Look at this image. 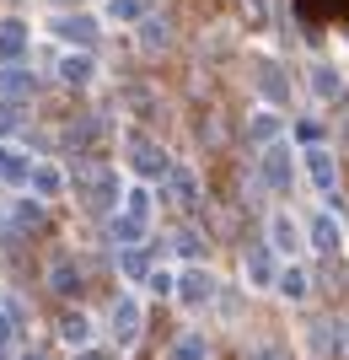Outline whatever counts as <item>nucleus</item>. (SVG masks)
Here are the masks:
<instances>
[{
  "instance_id": "1a4fd4ad",
  "label": "nucleus",
  "mask_w": 349,
  "mask_h": 360,
  "mask_svg": "<svg viewBox=\"0 0 349 360\" xmlns=\"http://www.w3.org/2000/svg\"><path fill=\"white\" fill-rule=\"evenodd\" d=\"M312 248H317V253H338V221L334 215H317V221H312Z\"/></svg>"
},
{
  "instance_id": "dca6fc26",
  "label": "nucleus",
  "mask_w": 349,
  "mask_h": 360,
  "mask_svg": "<svg viewBox=\"0 0 349 360\" xmlns=\"http://www.w3.org/2000/svg\"><path fill=\"white\" fill-rule=\"evenodd\" d=\"M65 38L91 44V38H97V22H91V16H65Z\"/></svg>"
},
{
  "instance_id": "9b49d317",
  "label": "nucleus",
  "mask_w": 349,
  "mask_h": 360,
  "mask_svg": "<svg viewBox=\"0 0 349 360\" xmlns=\"http://www.w3.org/2000/svg\"><path fill=\"white\" fill-rule=\"evenodd\" d=\"M306 81H312V91H317V97H328V103H334L338 91H344L338 70H328V65H312V75H306Z\"/></svg>"
},
{
  "instance_id": "4468645a",
  "label": "nucleus",
  "mask_w": 349,
  "mask_h": 360,
  "mask_svg": "<svg viewBox=\"0 0 349 360\" xmlns=\"http://www.w3.org/2000/svg\"><path fill=\"white\" fill-rule=\"evenodd\" d=\"M60 75L70 81V86H86V81H91V60H86V54H70V60L60 65Z\"/></svg>"
},
{
  "instance_id": "7ed1b4c3",
  "label": "nucleus",
  "mask_w": 349,
  "mask_h": 360,
  "mask_svg": "<svg viewBox=\"0 0 349 360\" xmlns=\"http://www.w3.org/2000/svg\"><path fill=\"white\" fill-rule=\"evenodd\" d=\"M86 205L91 210H107V205H113V199H119V178H113V172H86Z\"/></svg>"
},
{
  "instance_id": "2eb2a0df",
  "label": "nucleus",
  "mask_w": 349,
  "mask_h": 360,
  "mask_svg": "<svg viewBox=\"0 0 349 360\" xmlns=\"http://www.w3.org/2000/svg\"><path fill=\"white\" fill-rule=\"evenodd\" d=\"M247 135L258 140V146H274V135H279V119H274V113H258V119L247 124Z\"/></svg>"
},
{
  "instance_id": "0eeeda50",
  "label": "nucleus",
  "mask_w": 349,
  "mask_h": 360,
  "mask_svg": "<svg viewBox=\"0 0 349 360\" xmlns=\"http://www.w3.org/2000/svg\"><path fill=\"white\" fill-rule=\"evenodd\" d=\"M129 156H135V167L145 172V178H162V172H167V156H162L156 146H145V140H135V146H129Z\"/></svg>"
},
{
  "instance_id": "6ab92c4d",
  "label": "nucleus",
  "mask_w": 349,
  "mask_h": 360,
  "mask_svg": "<svg viewBox=\"0 0 349 360\" xmlns=\"http://www.w3.org/2000/svg\"><path fill=\"white\" fill-rule=\"evenodd\" d=\"M247 274H253L258 285H269V280H274V269H269V253H263V248H253V258H247Z\"/></svg>"
},
{
  "instance_id": "aec40b11",
  "label": "nucleus",
  "mask_w": 349,
  "mask_h": 360,
  "mask_svg": "<svg viewBox=\"0 0 349 360\" xmlns=\"http://www.w3.org/2000/svg\"><path fill=\"white\" fill-rule=\"evenodd\" d=\"M279 290H285L290 301H301L306 296V274L301 269H285V274H279Z\"/></svg>"
},
{
  "instance_id": "393cba45",
  "label": "nucleus",
  "mask_w": 349,
  "mask_h": 360,
  "mask_svg": "<svg viewBox=\"0 0 349 360\" xmlns=\"http://www.w3.org/2000/svg\"><path fill=\"white\" fill-rule=\"evenodd\" d=\"M32 178H38V188H44V194H54V188H60V172H54V167H38Z\"/></svg>"
},
{
  "instance_id": "412c9836",
  "label": "nucleus",
  "mask_w": 349,
  "mask_h": 360,
  "mask_svg": "<svg viewBox=\"0 0 349 360\" xmlns=\"http://www.w3.org/2000/svg\"><path fill=\"white\" fill-rule=\"evenodd\" d=\"M113 231H119V237H124V242H135V237H140V231H145V221H140V215H135V210H129V215H124V221H113Z\"/></svg>"
},
{
  "instance_id": "a211bd4d",
  "label": "nucleus",
  "mask_w": 349,
  "mask_h": 360,
  "mask_svg": "<svg viewBox=\"0 0 349 360\" xmlns=\"http://www.w3.org/2000/svg\"><path fill=\"white\" fill-rule=\"evenodd\" d=\"M183 301H210V274H188V280H183Z\"/></svg>"
},
{
  "instance_id": "f3484780",
  "label": "nucleus",
  "mask_w": 349,
  "mask_h": 360,
  "mask_svg": "<svg viewBox=\"0 0 349 360\" xmlns=\"http://www.w3.org/2000/svg\"><path fill=\"white\" fill-rule=\"evenodd\" d=\"M107 16H113V22H140L145 6H140V0H107Z\"/></svg>"
},
{
  "instance_id": "f03ea898",
  "label": "nucleus",
  "mask_w": 349,
  "mask_h": 360,
  "mask_svg": "<svg viewBox=\"0 0 349 360\" xmlns=\"http://www.w3.org/2000/svg\"><path fill=\"white\" fill-rule=\"evenodd\" d=\"M306 172H312V183H317L322 194H334L338 167H334V150H328V146H306Z\"/></svg>"
},
{
  "instance_id": "cd10ccee",
  "label": "nucleus",
  "mask_w": 349,
  "mask_h": 360,
  "mask_svg": "<svg viewBox=\"0 0 349 360\" xmlns=\"http://www.w3.org/2000/svg\"><path fill=\"white\" fill-rule=\"evenodd\" d=\"M6 339H11V323H6V317H0V345H6Z\"/></svg>"
},
{
  "instance_id": "9d476101",
  "label": "nucleus",
  "mask_w": 349,
  "mask_h": 360,
  "mask_svg": "<svg viewBox=\"0 0 349 360\" xmlns=\"http://www.w3.org/2000/svg\"><path fill=\"white\" fill-rule=\"evenodd\" d=\"M269 237H274V248H279V253H296V248H301V231H296V221H290V215H274Z\"/></svg>"
},
{
  "instance_id": "6e6552de",
  "label": "nucleus",
  "mask_w": 349,
  "mask_h": 360,
  "mask_svg": "<svg viewBox=\"0 0 349 360\" xmlns=\"http://www.w3.org/2000/svg\"><path fill=\"white\" fill-rule=\"evenodd\" d=\"M140 44L156 54V49H167V44H172V27L162 22V16H140Z\"/></svg>"
},
{
  "instance_id": "bb28decb",
  "label": "nucleus",
  "mask_w": 349,
  "mask_h": 360,
  "mask_svg": "<svg viewBox=\"0 0 349 360\" xmlns=\"http://www.w3.org/2000/svg\"><path fill=\"white\" fill-rule=\"evenodd\" d=\"M6 129H16V108H0V135Z\"/></svg>"
},
{
  "instance_id": "4be33fe9",
  "label": "nucleus",
  "mask_w": 349,
  "mask_h": 360,
  "mask_svg": "<svg viewBox=\"0 0 349 360\" xmlns=\"http://www.w3.org/2000/svg\"><path fill=\"white\" fill-rule=\"evenodd\" d=\"M54 290H65V296H70V290H81V274L70 269V264H60V269H54Z\"/></svg>"
},
{
  "instance_id": "423d86ee",
  "label": "nucleus",
  "mask_w": 349,
  "mask_h": 360,
  "mask_svg": "<svg viewBox=\"0 0 349 360\" xmlns=\"http://www.w3.org/2000/svg\"><path fill=\"white\" fill-rule=\"evenodd\" d=\"M306 22H344L349 16V0H296Z\"/></svg>"
},
{
  "instance_id": "5701e85b",
  "label": "nucleus",
  "mask_w": 349,
  "mask_h": 360,
  "mask_svg": "<svg viewBox=\"0 0 349 360\" xmlns=\"http://www.w3.org/2000/svg\"><path fill=\"white\" fill-rule=\"evenodd\" d=\"M172 360H204V345H199V339H178Z\"/></svg>"
},
{
  "instance_id": "f257e3e1",
  "label": "nucleus",
  "mask_w": 349,
  "mask_h": 360,
  "mask_svg": "<svg viewBox=\"0 0 349 360\" xmlns=\"http://www.w3.org/2000/svg\"><path fill=\"white\" fill-rule=\"evenodd\" d=\"M290 172H296L290 146H263V183H269L274 194H285V188H290Z\"/></svg>"
},
{
  "instance_id": "f8f14e48",
  "label": "nucleus",
  "mask_w": 349,
  "mask_h": 360,
  "mask_svg": "<svg viewBox=\"0 0 349 360\" xmlns=\"http://www.w3.org/2000/svg\"><path fill=\"white\" fill-rule=\"evenodd\" d=\"M113 333H119V339H135V333H140V307H135V301H119V312H113Z\"/></svg>"
},
{
  "instance_id": "39448f33",
  "label": "nucleus",
  "mask_w": 349,
  "mask_h": 360,
  "mask_svg": "<svg viewBox=\"0 0 349 360\" xmlns=\"http://www.w3.org/2000/svg\"><path fill=\"white\" fill-rule=\"evenodd\" d=\"M22 54H27V27L22 22H0V60L16 65Z\"/></svg>"
},
{
  "instance_id": "ddd939ff",
  "label": "nucleus",
  "mask_w": 349,
  "mask_h": 360,
  "mask_svg": "<svg viewBox=\"0 0 349 360\" xmlns=\"http://www.w3.org/2000/svg\"><path fill=\"white\" fill-rule=\"evenodd\" d=\"M27 91H32V81H27L22 70H0V97H11V103H22Z\"/></svg>"
},
{
  "instance_id": "a878e982",
  "label": "nucleus",
  "mask_w": 349,
  "mask_h": 360,
  "mask_svg": "<svg viewBox=\"0 0 349 360\" xmlns=\"http://www.w3.org/2000/svg\"><path fill=\"white\" fill-rule=\"evenodd\" d=\"M253 360H290V355H285V349H274V345H263V349H258Z\"/></svg>"
},
{
  "instance_id": "20e7f679",
  "label": "nucleus",
  "mask_w": 349,
  "mask_h": 360,
  "mask_svg": "<svg viewBox=\"0 0 349 360\" xmlns=\"http://www.w3.org/2000/svg\"><path fill=\"white\" fill-rule=\"evenodd\" d=\"M258 86H263L269 103H285V97H290V75L279 70L274 60H258Z\"/></svg>"
},
{
  "instance_id": "c85d7f7f",
  "label": "nucleus",
  "mask_w": 349,
  "mask_h": 360,
  "mask_svg": "<svg viewBox=\"0 0 349 360\" xmlns=\"http://www.w3.org/2000/svg\"><path fill=\"white\" fill-rule=\"evenodd\" d=\"M81 360H107V355H81Z\"/></svg>"
},
{
  "instance_id": "b1692460",
  "label": "nucleus",
  "mask_w": 349,
  "mask_h": 360,
  "mask_svg": "<svg viewBox=\"0 0 349 360\" xmlns=\"http://www.w3.org/2000/svg\"><path fill=\"white\" fill-rule=\"evenodd\" d=\"M65 339H70V345H81V339H86V317H65Z\"/></svg>"
}]
</instances>
